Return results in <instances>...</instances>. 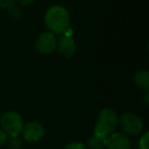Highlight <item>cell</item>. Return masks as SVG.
<instances>
[{
    "label": "cell",
    "instance_id": "cell-8",
    "mask_svg": "<svg viewBox=\"0 0 149 149\" xmlns=\"http://www.w3.org/2000/svg\"><path fill=\"white\" fill-rule=\"evenodd\" d=\"M106 147L108 149H131V141L125 134L113 132L107 136Z\"/></svg>",
    "mask_w": 149,
    "mask_h": 149
},
{
    "label": "cell",
    "instance_id": "cell-4",
    "mask_svg": "<svg viewBox=\"0 0 149 149\" xmlns=\"http://www.w3.org/2000/svg\"><path fill=\"white\" fill-rule=\"evenodd\" d=\"M120 124L125 134L138 135L143 129V122L138 116L132 112H126L120 118Z\"/></svg>",
    "mask_w": 149,
    "mask_h": 149
},
{
    "label": "cell",
    "instance_id": "cell-3",
    "mask_svg": "<svg viewBox=\"0 0 149 149\" xmlns=\"http://www.w3.org/2000/svg\"><path fill=\"white\" fill-rule=\"evenodd\" d=\"M0 125L2 130L10 137L19 136L24 127L22 116L15 111H7L0 118Z\"/></svg>",
    "mask_w": 149,
    "mask_h": 149
},
{
    "label": "cell",
    "instance_id": "cell-1",
    "mask_svg": "<svg viewBox=\"0 0 149 149\" xmlns=\"http://www.w3.org/2000/svg\"><path fill=\"white\" fill-rule=\"evenodd\" d=\"M70 23L68 11L59 5L51 6L45 15V25L50 33L62 34L68 31Z\"/></svg>",
    "mask_w": 149,
    "mask_h": 149
},
{
    "label": "cell",
    "instance_id": "cell-13",
    "mask_svg": "<svg viewBox=\"0 0 149 149\" xmlns=\"http://www.w3.org/2000/svg\"><path fill=\"white\" fill-rule=\"evenodd\" d=\"M64 149H86L85 145L81 142H72L64 147Z\"/></svg>",
    "mask_w": 149,
    "mask_h": 149
},
{
    "label": "cell",
    "instance_id": "cell-5",
    "mask_svg": "<svg viewBox=\"0 0 149 149\" xmlns=\"http://www.w3.org/2000/svg\"><path fill=\"white\" fill-rule=\"evenodd\" d=\"M56 43H57V39L53 34L43 33L38 37L35 47L39 53L48 55V54L53 53L56 50Z\"/></svg>",
    "mask_w": 149,
    "mask_h": 149
},
{
    "label": "cell",
    "instance_id": "cell-9",
    "mask_svg": "<svg viewBox=\"0 0 149 149\" xmlns=\"http://www.w3.org/2000/svg\"><path fill=\"white\" fill-rule=\"evenodd\" d=\"M134 83L138 88L142 90L149 89V72L147 70H138L134 74Z\"/></svg>",
    "mask_w": 149,
    "mask_h": 149
},
{
    "label": "cell",
    "instance_id": "cell-7",
    "mask_svg": "<svg viewBox=\"0 0 149 149\" xmlns=\"http://www.w3.org/2000/svg\"><path fill=\"white\" fill-rule=\"evenodd\" d=\"M56 50L62 57L68 58V59L72 57L76 52V44H74V39L65 35L59 37L56 43Z\"/></svg>",
    "mask_w": 149,
    "mask_h": 149
},
{
    "label": "cell",
    "instance_id": "cell-10",
    "mask_svg": "<svg viewBox=\"0 0 149 149\" xmlns=\"http://www.w3.org/2000/svg\"><path fill=\"white\" fill-rule=\"evenodd\" d=\"M107 137L100 135L98 133H94L88 139V147L90 149H103L106 147Z\"/></svg>",
    "mask_w": 149,
    "mask_h": 149
},
{
    "label": "cell",
    "instance_id": "cell-15",
    "mask_svg": "<svg viewBox=\"0 0 149 149\" xmlns=\"http://www.w3.org/2000/svg\"><path fill=\"white\" fill-rule=\"evenodd\" d=\"M9 11V15H10L13 19H19L21 17V11L15 6H11L9 9H7Z\"/></svg>",
    "mask_w": 149,
    "mask_h": 149
},
{
    "label": "cell",
    "instance_id": "cell-17",
    "mask_svg": "<svg viewBox=\"0 0 149 149\" xmlns=\"http://www.w3.org/2000/svg\"><path fill=\"white\" fill-rule=\"evenodd\" d=\"M17 1L23 5H30V4H32L35 0H17Z\"/></svg>",
    "mask_w": 149,
    "mask_h": 149
},
{
    "label": "cell",
    "instance_id": "cell-11",
    "mask_svg": "<svg viewBox=\"0 0 149 149\" xmlns=\"http://www.w3.org/2000/svg\"><path fill=\"white\" fill-rule=\"evenodd\" d=\"M7 142H8V147L10 149H21L23 145V140L19 136L10 137V139L7 140Z\"/></svg>",
    "mask_w": 149,
    "mask_h": 149
},
{
    "label": "cell",
    "instance_id": "cell-2",
    "mask_svg": "<svg viewBox=\"0 0 149 149\" xmlns=\"http://www.w3.org/2000/svg\"><path fill=\"white\" fill-rule=\"evenodd\" d=\"M118 124V118L116 116V112L112 110L111 108H103L98 113L93 132L107 137L116 131Z\"/></svg>",
    "mask_w": 149,
    "mask_h": 149
},
{
    "label": "cell",
    "instance_id": "cell-6",
    "mask_svg": "<svg viewBox=\"0 0 149 149\" xmlns=\"http://www.w3.org/2000/svg\"><path fill=\"white\" fill-rule=\"evenodd\" d=\"M24 139L28 142H37L45 134V129L39 122H30L27 125H24L23 130Z\"/></svg>",
    "mask_w": 149,
    "mask_h": 149
},
{
    "label": "cell",
    "instance_id": "cell-12",
    "mask_svg": "<svg viewBox=\"0 0 149 149\" xmlns=\"http://www.w3.org/2000/svg\"><path fill=\"white\" fill-rule=\"evenodd\" d=\"M148 137H149L148 132H146L141 137L140 141H139V147H140V149H149L148 148Z\"/></svg>",
    "mask_w": 149,
    "mask_h": 149
},
{
    "label": "cell",
    "instance_id": "cell-18",
    "mask_svg": "<svg viewBox=\"0 0 149 149\" xmlns=\"http://www.w3.org/2000/svg\"><path fill=\"white\" fill-rule=\"evenodd\" d=\"M145 102H148V93H146L145 95Z\"/></svg>",
    "mask_w": 149,
    "mask_h": 149
},
{
    "label": "cell",
    "instance_id": "cell-16",
    "mask_svg": "<svg viewBox=\"0 0 149 149\" xmlns=\"http://www.w3.org/2000/svg\"><path fill=\"white\" fill-rule=\"evenodd\" d=\"M8 138H7V134L3 130H0V146L4 145L7 142Z\"/></svg>",
    "mask_w": 149,
    "mask_h": 149
},
{
    "label": "cell",
    "instance_id": "cell-14",
    "mask_svg": "<svg viewBox=\"0 0 149 149\" xmlns=\"http://www.w3.org/2000/svg\"><path fill=\"white\" fill-rule=\"evenodd\" d=\"M15 0H0V8L1 9H9L13 6Z\"/></svg>",
    "mask_w": 149,
    "mask_h": 149
}]
</instances>
